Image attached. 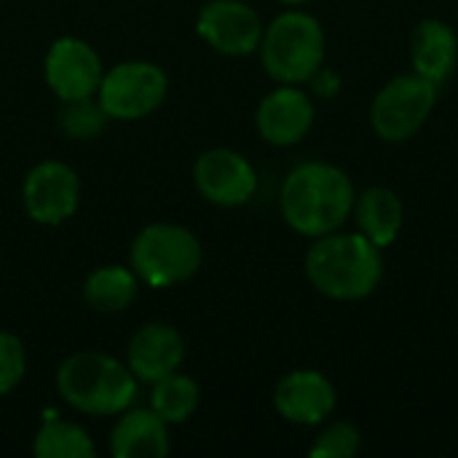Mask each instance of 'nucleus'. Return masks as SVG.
I'll return each mask as SVG.
<instances>
[{
	"mask_svg": "<svg viewBox=\"0 0 458 458\" xmlns=\"http://www.w3.org/2000/svg\"><path fill=\"white\" fill-rule=\"evenodd\" d=\"M306 276L333 301H362L373 295L384 279L381 247L360 231L317 236L306 255Z\"/></svg>",
	"mask_w": 458,
	"mask_h": 458,
	"instance_id": "obj_2",
	"label": "nucleus"
},
{
	"mask_svg": "<svg viewBox=\"0 0 458 458\" xmlns=\"http://www.w3.org/2000/svg\"><path fill=\"white\" fill-rule=\"evenodd\" d=\"M185 360V344L169 325H145L129 341V370L134 378L156 384L158 378L177 373Z\"/></svg>",
	"mask_w": 458,
	"mask_h": 458,
	"instance_id": "obj_14",
	"label": "nucleus"
},
{
	"mask_svg": "<svg viewBox=\"0 0 458 458\" xmlns=\"http://www.w3.org/2000/svg\"><path fill=\"white\" fill-rule=\"evenodd\" d=\"M282 3H287V5H301V3H309V0H282Z\"/></svg>",
	"mask_w": 458,
	"mask_h": 458,
	"instance_id": "obj_25",
	"label": "nucleus"
},
{
	"mask_svg": "<svg viewBox=\"0 0 458 458\" xmlns=\"http://www.w3.org/2000/svg\"><path fill=\"white\" fill-rule=\"evenodd\" d=\"M437 105V86L416 72L392 78L373 99L370 123L384 142L411 140L432 115Z\"/></svg>",
	"mask_w": 458,
	"mask_h": 458,
	"instance_id": "obj_6",
	"label": "nucleus"
},
{
	"mask_svg": "<svg viewBox=\"0 0 458 458\" xmlns=\"http://www.w3.org/2000/svg\"><path fill=\"white\" fill-rule=\"evenodd\" d=\"M110 451L118 458H161L169 454L166 421L156 411H129L113 429Z\"/></svg>",
	"mask_w": 458,
	"mask_h": 458,
	"instance_id": "obj_16",
	"label": "nucleus"
},
{
	"mask_svg": "<svg viewBox=\"0 0 458 458\" xmlns=\"http://www.w3.org/2000/svg\"><path fill=\"white\" fill-rule=\"evenodd\" d=\"M325 30L306 11H287L263 30L260 56L266 72L279 83H306L325 62Z\"/></svg>",
	"mask_w": 458,
	"mask_h": 458,
	"instance_id": "obj_4",
	"label": "nucleus"
},
{
	"mask_svg": "<svg viewBox=\"0 0 458 458\" xmlns=\"http://www.w3.org/2000/svg\"><path fill=\"white\" fill-rule=\"evenodd\" d=\"M333 381L319 370H295L276 384L274 405L282 419L301 427H317L335 411Z\"/></svg>",
	"mask_w": 458,
	"mask_h": 458,
	"instance_id": "obj_12",
	"label": "nucleus"
},
{
	"mask_svg": "<svg viewBox=\"0 0 458 458\" xmlns=\"http://www.w3.org/2000/svg\"><path fill=\"white\" fill-rule=\"evenodd\" d=\"M354 217H357L360 233L384 250L400 236L405 209L394 191L368 188L360 199H354Z\"/></svg>",
	"mask_w": 458,
	"mask_h": 458,
	"instance_id": "obj_17",
	"label": "nucleus"
},
{
	"mask_svg": "<svg viewBox=\"0 0 458 458\" xmlns=\"http://www.w3.org/2000/svg\"><path fill=\"white\" fill-rule=\"evenodd\" d=\"M32 451L38 458H94L97 445L78 424L51 419L35 435Z\"/></svg>",
	"mask_w": 458,
	"mask_h": 458,
	"instance_id": "obj_19",
	"label": "nucleus"
},
{
	"mask_svg": "<svg viewBox=\"0 0 458 458\" xmlns=\"http://www.w3.org/2000/svg\"><path fill=\"white\" fill-rule=\"evenodd\" d=\"M83 298L94 311L118 314L137 298V274L123 266H105L89 274Z\"/></svg>",
	"mask_w": 458,
	"mask_h": 458,
	"instance_id": "obj_18",
	"label": "nucleus"
},
{
	"mask_svg": "<svg viewBox=\"0 0 458 458\" xmlns=\"http://www.w3.org/2000/svg\"><path fill=\"white\" fill-rule=\"evenodd\" d=\"M201 266L199 239L174 223L142 228L131 244V268L150 287H172L191 279Z\"/></svg>",
	"mask_w": 458,
	"mask_h": 458,
	"instance_id": "obj_5",
	"label": "nucleus"
},
{
	"mask_svg": "<svg viewBox=\"0 0 458 458\" xmlns=\"http://www.w3.org/2000/svg\"><path fill=\"white\" fill-rule=\"evenodd\" d=\"M360 445H362L360 429L354 424L338 421L317 437L309 454L314 458H352L360 451Z\"/></svg>",
	"mask_w": 458,
	"mask_h": 458,
	"instance_id": "obj_21",
	"label": "nucleus"
},
{
	"mask_svg": "<svg viewBox=\"0 0 458 458\" xmlns=\"http://www.w3.org/2000/svg\"><path fill=\"white\" fill-rule=\"evenodd\" d=\"M107 113L102 110V105L91 102L89 99H78V102H67V110H62V129L67 134H72L75 140H86V137H94L102 123H105Z\"/></svg>",
	"mask_w": 458,
	"mask_h": 458,
	"instance_id": "obj_22",
	"label": "nucleus"
},
{
	"mask_svg": "<svg viewBox=\"0 0 458 458\" xmlns=\"http://www.w3.org/2000/svg\"><path fill=\"white\" fill-rule=\"evenodd\" d=\"M150 405L166 424H182L199 408V386L188 376L169 373V376L156 381L153 394H150Z\"/></svg>",
	"mask_w": 458,
	"mask_h": 458,
	"instance_id": "obj_20",
	"label": "nucleus"
},
{
	"mask_svg": "<svg viewBox=\"0 0 458 458\" xmlns=\"http://www.w3.org/2000/svg\"><path fill=\"white\" fill-rule=\"evenodd\" d=\"M78 199H81L78 174L62 161L38 164L27 174L21 188V201L27 215L43 225L64 223L78 209Z\"/></svg>",
	"mask_w": 458,
	"mask_h": 458,
	"instance_id": "obj_9",
	"label": "nucleus"
},
{
	"mask_svg": "<svg viewBox=\"0 0 458 458\" xmlns=\"http://www.w3.org/2000/svg\"><path fill=\"white\" fill-rule=\"evenodd\" d=\"M27 370V354L24 344L13 333L0 330V394L13 392Z\"/></svg>",
	"mask_w": 458,
	"mask_h": 458,
	"instance_id": "obj_23",
	"label": "nucleus"
},
{
	"mask_svg": "<svg viewBox=\"0 0 458 458\" xmlns=\"http://www.w3.org/2000/svg\"><path fill=\"white\" fill-rule=\"evenodd\" d=\"M279 207L293 231L314 239L333 233L354 212L352 177L325 161L301 164L287 174Z\"/></svg>",
	"mask_w": 458,
	"mask_h": 458,
	"instance_id": "obj_1",
	"label": "nucleus"
},
{
	"mask_svg": "<svg viewBox=\"0 0 458 458\" xmlns=\"http://www.w3.org/2000/svg\"><path fill=\"white\" fill-rule=\"evenodd\" d=\"M311 83H314V89H317L322 97H335V91H338V75H335L333 70H322V67H319V72L311 78Z\"/></svg>",
	"mask_w": 458,
	"mask_h": 458,
	"instance_id": "obj_24",
	"label": "nucleus"
},
{
	"mask_svg": "<svg viewBox=\"0 0 458 458\" xmlns=\"http://www.w3.org/2000/svg\"><path fill=\"white\" fill-rule=\"evenodd\" d=\"M199 35L225 56H250L260 48L263 21L258 11L242 0H212L196 21Z\"/></svg>",
	"mask_w": 458,
	"mask_h": 458,
	"instance_id": "obj_8",
	"label": "nucleus"
},
{
	"mask_svg": "<svg viewBox=\"0 0 458 458\" xmlns=\"http://www.w3.org/2000/svg\"><path fill=\"white\" fill-rule=\"evenodd\" d=\"M46 81L62 102H78L97 94L102 83V62L97 51L78 38H59L46 54Z\"/></svg>",
	"mask_w": 458,
	"mask_h": 458,
	"instance_id": "obj_11",
	"label": "nucleus"
},
{
	"mask_svg": "<svg viewBox=\"0 0 458 458\" xmlns=\"http://www.w3.org/2000/svg\"><path fill=\"white\" fill-rule=\"evenodd\" d=\"M255 123L266 142L287 148V145L301 142L311 131L314 105H311L309 94L284 83L282 89L263 97V102L258 105Z\"/></svg>",
	"mask_w": 458,
	"mask_h": 458,
	"instance_id": "obj_13",
	"label": "nucleus"
},
{
	"mask_svg": "<svg viewBox=\"0 0 458 458\" xmlns=\"http://www.w3.org/2000/svg\"><path fill=\"white\" fill-rule=\"evenodd\" d=\"M166 75L150 62H123L115 64L97 89L99 105L107 118L137 121L150 115L166 97Z\"/></svg>",
	"mask_w": 458,
	"mask_h": 458,
	"instance_id": "obj_7",
	"label": "nucleus"
},
{
	"mask_svg": "<svg viewBox=\"0 0 458 458\" xmlns=\"http://www.w3.org/2000/svg\"><path fill=\"white\" fill-rule=\"evenodd\" d=\"M411 62L416 75L435 86L445 83L458 64V35L454 27L440 19L419 21L411 40Z\"/></svg>",
	"mask_w": 458,
	"mask_h": 458,
	"instance_id": "obj_15",
	"label": "nucleus"
},
{
	"mask_svg": "<svg viewBox=\"0 0 458 458\" xmlns=\"http://www.w3.org/2000/svg\"><path fill=\"white\" fill-rule=\"evenodd\" d=\"M56 389L81 413L113 416L123 413L134 394V373L118 360L99 352H78L62 362L56 373Z\"/></svg>",
	"mask_w": 458,
	"mask_h": 458,
	"instance_id": "obj_3",
	"label": "nucleus"
},
{
	"mask_svg": "<svg viewBox=\"0 0 458 458\" xmlns=\"http://www.w3.org/2000/svg\"><path fill=\"white\" fill-rule=\"evenodd\" d=\"M193 180L199 193L217 207H244L258 191V174L252 164L228 148H215L199 156Z\"/></svg>",
	"mask_w": 458,
	"mask_h": 458,
	"instance_id": "obj_10",
	"label": "nucleus"
}]
</instances>
